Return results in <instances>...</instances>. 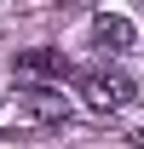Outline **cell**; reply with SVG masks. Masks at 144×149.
I'll return each instance as SVG.
<instances>
[{
    "label": "cell",
    "instance_id": "277c9868",
    "mask_svg": "<svg viewBox=\"0 0 144 149\" xmlns=\"http://www.w3.org/2000/svg\"><path fill=\"white\" fill-rule=\"evenodd\" d=\"M23 109L35 115L40 126H58V120H69V97L64 92H23Z\"/></svg>",
    "mask_w": 144,
    "mask_h": 149
},
{
    "label": "cell",
    "instance_id": "7a4b0ae2",
    "mask_svg": "<svg viewBox=\"0 0 144 149\" xmlns=\"http://www.w3.org/2000/svg\"><path fill=\"white\" fill-rule=\"evenodd\" d=\"M75 86H81V103H87L92 115H115V109L133 103V80H127L121 69H81Z\"/></svg>",
    "mask_w": 144,
    "mask_h": 149
},
{
    "label": "cell",
    "instance_id": "6da1fadb",
    "mask_svg": "<svg viewBox=\"0 0 144 149\" xmlns=\"http://www.w3.org/2000/svg\"><path fill=\"white\" fill-rule=\"evenodd\" d=\"M12 74H18L23 92H58V86L75 74V63L58 52V46H29V52L12 57Z\"/></svg>",
    "mask_w": 144,
    "mask_h": 149
},
{
    "label": "cell",
    "instance_id": "5b68a950",
    "mask_svg": "<svg viewBox=\"0 0 144 149\" xmlns=\"http://www.w3.org/2000/svg\"><path fill=\"white\" fill-rule=\"evenodd\" d=\"M133 143H138V149H144V126H138V132H133Z\"/></svg>",
    "mask_w": 144,
    "mask_h": 149
},
{
    "label": "cell",
    "instance_id": "3957f363",
    "mask_svg": "<svg viewBox=\"0 0 144 149\" xmlns=\"http://www.w3.org/2000/svg\"><path fill=\"white\" fill-rule=\"evenodd\" d=\"M92 40H98L104 52H127V46H138V29H133V17H121V12H98V17H92Z\"/></svg>",
    "mask_w": 144,
    "mask_h": 149
}]
</instances>
